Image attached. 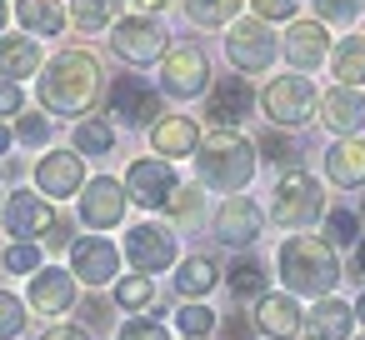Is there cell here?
I'll use <instances>...</instances> for the list:
<instances>
[{
  "mask_svg": "<svg viewBox=\"0 0 365 340\" xmlns=\"http://www.w3.org/2000/svg\"><path fill=\"white\" fill-rule=\"evenodd\" d=\"M101 91H106V66L86 46L56 51L41 66V76H36V96H41L46 115H76V120H86L91 105L101 101Z\"/></svg>",
  "mask_w": 365,
  "mask_h": 340,
  "instance_id": "1",
  "label": "cell"
},
{
  "mask_svg": "<svg viewBox=\"0 0 365 340\" xmlns=\"http://www.w3.org/2000/svg\"><path fill=\"white\" fill-rule=\"evenodd\" d=\"M255 165H260V150L240 130H210L195 150L200 190H215V195H240L255 180Z\"/></svg>",
  "mask_w": 365,
  "mask_h": 340,
  "instance_id": "2",
  "label": "cell"
},
{
  "mask_svg": "<svg viewBox=\"0 0 365 340\" xmlns=\"http://www.w3.org/2000/svg\"><path fill=\"white\" fill-rule=\"evenodd\" d=\"M275 270L285 280V295H330L340 285V260L320 235H290L275 250Z\"/></svg>",
  "mask_w": 365,
  "mask_h": 340,
  "instance_id": "3",
  "label": "cell"
},
{
  "mask_svg": "<svg viewBox=\"0 0 365 340\" xmlns=\"http://www.w3.org/2000/svg\"><path fill=\"white\" fill-rule=\"evenodd\" d=\"M325 215V190L310 170H285L275 180V200H270V220L280 230H305Z\"/></svg>",
  "mask_w": 365,
  "mask_h": 340,
  "instance_id": "4",
  "label": "cell"
},
{
  "mask_svg": "<svg viewBox=\"0 0 365 340\" xmlns=\"http://www.w3.org/2000/svg\"><path fill=\"white\" fill-rule=\"evenodd\" d=\"M110 51L125 66H160L170 56V31L155 16H120L110 26Z\"/></svg>",
  "mask_w": 365,
  "mask_h": 340,
  "instance_id": "5",
  "label": "cell"
},
{
  "mask_svg": "<svg viewBox=\"0 0 365 340\" xmlns=\"http://www.w3.org/2000/svg\"><path fill=\"white\" fill-rule=\"evenodd\" d=\"M315 105H320V96L305 76H275L260 91V110L275 130H300L305 120H315Z\"/></svg>",
  "mask_w": 365,
  "mask_h": 340,
  "instance_id": "6",
  "label": "cell"
},
{
  "mask_svg": "<svg viewBox=\"0 0 365 340\" xmlns=\"http://www.w3.org/2000/svg\"><path fill=\"white\" fill-rule=\"evenodd\" d=\"M280 56V36H270L265 21H230L225 26V61L235 66V76H260L270 71Z\"/></svg>",
  "mask_w": 365,
  "mask_h": 340,
  "instance_id": "7",
  "label": "cell"
},
{
  "mask_svg": "<svg viewBox=\"0 0 365 340\" xmlns=\"http://www.w3.org/2000/svg\"><path fill=\"white\" fill-rule=\"evenodd\" d=\"M175 255H180V245H175V230L170 225L140 220V225L125 230V265L135 275H160V270L175 265Z\"/></svg>",
  "mask_w": 365,
  "mask_h": 340,
  "instance_id": "8",
  "label": "cell"
},
{
  "mask_svg": "<svg viewBox=\"0 0 365 340\" xmlns=\"http://www.w3.org/2000/svg\"><path fill=\"white\" fill-rule=\"evenodd\" d=\"M210 56L200 46H170V56L160 61V91L170 101H195L210 91Z\"/></svg>",
  "mask_w": 365,
  "mask_h": 340,
  "instance_id": "9",
  "label": "cell"
},
{
  "mask_svg": "<svg viewBox=\"0 0 365 340\" xmlns=\"http://www.w3.org/2000/svg\"><path fill=\"white\" fill-rule=\"evenodd\" d=\"M125 200L130 205H140V210H165V200L175 195V165L170 160H160V155H140V160H130L125 165Z\"/></svg>",
  "mask_w": 365,
  "mask_h": 340,
  "instance_id": "10",
  "label": "cell"
},
{
  "mask_svg": "<svg viewBox=\"0 0 365 340\" xmlns=\"http://www.w3.org/2000/svg\"><path fill=\"white\" fill-rule=\"evenodd\" d=\"M106 105H110V120L125 125V130H140V125L150 130L160 120V91L145 86L140 76H120L110 86V96H106Z\"/></svg>",
  "mask_w": 365,
  "mask_h": 340,
  "instance_id": "11",
  "label": "cell"
},
{
  "mask_svg": "<svg viewBox=\"0 0 365 340\" xmlns=\"http://www.w3.org/2000/svg\"><path fill=\"white\" fill-rule=\"evenodd\" d=\"M76 205H81V225L86 230H115V225H125V205L130 200H125V185L115 175H91L81 185Z\"/></svg>",
  "mask_w": 365,
  "mask_h": 340,
  "instance_id": "12",
  "label": "cell"
},
{
  "mask_svg": "<svg viewBox=\"0 0 365 340\" xmlns=\"http://www.w3.org/2000/svg\"><path fill=\"white\" fill-rule=\"evenodd\" d=\"M250 110H255V91H250L245 76H220V81H210V91H205V125L235 130Z\"/></svg>",
  "mask_w": 365,
  "mask_h": 340,
  "instance_id": "13",
  "label": "cell"
},
{
  "mask_svg": "<svg viewBox=\"0 0 365 340\" xmlns=\"http://www.w3.org/2000/svg\"><path fill=\"white\" fill-rule=\"evenodd\" d=\"M56 225V205L36 190H11L6 195V235H16V245H31L41 235H51Z\"/></svg>",
  "mask_w": 365,
  "mask_h": 340,
  "instance_id": "14",
  "label": "cell"
},
{
  "mask_svg": "<svg viewBox=\"0 0 365 340\" xmlns=\"http://www.w3.org/2000/svg\"><path fill=\"white\" fill-rule=\"evenodd\" d=\"M215 240L220 245H255L260 240V230H265V215H260V205L250 200V195H225L220 200V210H215Z\"/></svg>",
  "mask_w": 365,
  "mask_h": 340,
  "instance_id": "15",
  "label": "cell"
},
{
  "mask_svg": "<svg viewBox=\"0 0 365 340\" xmlns=\"http://www.w3.org/2000/svg\"><path fill=\"white\" fill-rule=\"evenodd\" d=\"M36 185H41L46 200H71L86 185V160L76 150H46L36 160Z\"/></svg>",
  "mask_w": 365,
  "mask_h": 340,
  "instance_id": "16",
  "label": "cell"
},
{
  "mask_svg": "<svg viewBox=\"0 0 365 340\" xmlns=\"http://www.w3.org/2000/svg\"><path fill=\"white\" fill-rule=\"evenodd\" d=\"M71 275L86 280V285H110V280L120 275V250H115L106 235L71 240Z\"/></svg>",
  "mask_w": 365,
  "mask_h": 340,
  "instance_id": "17",
  "label": "cell"
},
{
  "mask_svg": "<svg viewBox=\"0 0 365 340\" xmlns=\"http://www.w3.org/2000/svg\"><path fill=\"white\" fill-rule=\"evenodd\" d=\"M150 150L160 155V160H195V150H200V120L195 115H160L150 130Z\"/></svg>",
  "mask_w": 365,
  "mask_h": 340,
  "instance_id": "18",
  "label": "cell"
},
{
  "mask_svg": "<svg viewBox=\"0 0 365 340\" xmlns=\"http://www.w3.org/2000/svg\"><path fill=\"white\" fill-rule=\"evenodd\" d=\"M26 305L41 310V315H71V305H76V275L71 270H56V265H41L31 275Z\"/></svg>",
  "mask_w": 365,
  "mask_h": 340,
  "instance_id": "19",
  "label": "cell"
},
{
  "mask_svg": "<svg viewBox=\"0 0 365 340\" xmlns=\"http://www.w3.org/2000/svg\"><path fill=\"white\" fill-rule=\"evenodd\" d=\"M320 125L325 130H335L340 140H350V135H360L365 130V96L360 91H345V86H335V91H325L320 96Z\"/></svg>",
  "mask_w": 365,
  "mask_h": 340,
  "instance_id": "20",
  "label": "cell"
},
{
  "mask_svg": "<svg viewBox=\"0 0 365 340\" xmlns=\"http://www.w3.org/2000/svg\"><path fill=\"white\" fill-rule=\"evenodd\" d=\"M280 51H285V61H290L295 71H315V66H325V56H330V36H325L320 21H290Z\"/></svg>",
  "mask_w": 365,
  "mask_h": 340,
  "instance_id": "21",
  "label": "cell"
},
{
  "mask_svg": "<svg viewBox=\"0 0 365 340\" xmlns=\"http://www.w3.org/2000/svg\"><path fill=\"white\" fill-rule=\"evenodd\" d=\"M300 325H305V310L295 305V295H260L255 300V330L260 335H270V340H295L300 335Z\"/></svg>",
  "mask_w": 365,
  "mask_h": 340,
  "instance_id": "22",
  "label": "cell"
},
{
  "mask_svg": "<svg viewBox=\"0 0 365 340\" xmlns=\"http://www.w3.org/2000/svg\"><path fill=\"white\" fill-rule=\"evenodd\" d=\"M41 66H46V46L36 36H0V76L11 86L41 76Z\"/></svg>",
  "mask_w": 365,
  "mask_h": 340,
  "instance_id": "23",
  "label": "cell"
},
{
  "mask_svg": "<svg viewBox=\"0 0 365 340\" xmlns=\"http://www.w3.org/2000/svg\"><path fill=\"white\" fill-rule=\"evenodd\" d=\"M220 280H225V275H220V260H210V255L200 250V255H185V260H175L170 290H175L180 300H205V295H210Z\"/></svg>",
  "mask_w": 365,
  "mask_h": 340,
  "instance_id": "24",
  "label": "cell"
},
{
  "mask_svg": "<svg viewBox=\"0 0 365 340\" xmlns=\"http://www.w3.org/2000/svg\"><path fill=\"white\" fill-rule=\"evenodd\" d=\"M325 175H330L340 190H355V185H365V140H360V135H350V140H335V145L325 150Z\"/></svg>",
  "mask_w": 365,
  "mask_h": 340,
  "instance_id": "25",
  "label": "cell"
},
{
  "mask_svg": "<svg viewBox=\"0 0 365 340\" xmlns=\"http://www.w3.org/2000/svg\"><path fill=\"white\" fill-rule=\"evenodd\" d=\"M350 325H355V310L345 305V300H335V295H325L310 315H305V335L310 340H350Z\"/></svg>",
  "mask_w": 365,
  "mask_h": 340,
  "instance_id": "26",
  "label": "cell"
},
{
  "mask_svg": "<svg viewBox=\"0 0 365 340\" xmlns=\"http://www.w3.org/2000/svg\"><path fill=\"white\" fill-rule=\"evenodd\" d=\"M71 150H76L81 160H101V155H110V150H115V125L101 120V115L76 120V130H71Z\"/></svg>",
  "mask_w": 365,
  "mask_h": 340,
  "instance_id": "27",
  "label": "cell"
},
{
  "mask_svg": "<svg viewBox=\"0 0 365 340\" xmlns=\"http://www.w3.org/2000/svg\"><path fill=\"white\" fill-rule=\"evenodd\" d=\"M16 16L31 36H61L71 26V16L61 11V0H16Z\"/></svg>",
  "mask_w": 365,
  "mask_h": 340,
  "instance_id": "28",
  "label": "cell"
},
{
  "mask_svg": "<svg viewBox=\"0 0 365 340\" xmlns=\"http://www.w3.org/2000/svg\"><path fill=\"white\" fill-rule=\"evenodd\" d=\"M330 71L345 91L365 86V36H345L335 51H330Z\"/></svg>",
  "mask_w": 365,
  "mask_h": 340,
  "instance_id": "29",
  "label": "cell"
},
{
  "mask_svg": "<svg viewBox=\"0 0 365 340\" xmlns=\"http://www.w3.org/2000/svg\"><path fill=\"white\" fill-rule=\"evenodd\" d=\"M225 285H230L235 300H260V295H265V265H260L255 255H240V260L225 270Z\"/></svg>",
  "mask_w": 365,
  "mask_h": 340,
  "instance_id": "30",
  "label": "cell"
},
{
  "mask_svg": "<svg viewBox=\"0 0 365 340\" xmlns=\"http://www.w3.org/2000/svg\"><path fill=\"white\" fill-rule=\"evenodd\" d=\"M180 6H185V16H190V26L215 31V26H230V21L240 16L245 0H180Z\"/></svg>",
  "mask_w": 365,
  "mask_h": 340,
  "instance_id": "31",
  "label": "cell"
},
{
  "mask_svg": "<svg viewBox=\"0 0 365 340\" xmlns=\"http://www.w3.org/2000/svg\"><path fill=\"white\" fill-rule=\"evenodd\" d=\"M71 21H76V31L96 36V31L115 26V0H71Z\"/></svg>",
  "mask_w": 365,
  "mask_h": 340,
  "instance_id": "32",
  "label": "cell"
},
{
  "mask_svg": "<svg viewBox=\"0 0 365 340\" xmlns=\"http://www.w3.org/2000/svg\"><path fill=\"white\" fill-rule=\"evenodd\" d=\"M200 210H205V195H200L195 185H175V195L165 200L170 230H175V225H200Z\"/></svg>",
  "mask_w": 365,
  "mask_h": 340,
  "instance_id": "33",
  "label": "cell"
},
{
  "mask_svg": "<svg viewBox=\"0 0 365 340\" xmlns=\"http://www.w3.org/2000/svg\"><path fill=\"white\" fill-rule=\"evenodd\" d=\"M215 325H220V315H215L205 300H185V305L175 310V330H180V335H200V340H210Z\"/></svg>",
  "mask_w": 365,
  "mask_h": 340,
  "instance_id": "34",
  "label": "cell"
},
{
  "mask_svg": "<svg viewBox=\"0 0 365 340\" xmlns=\"http://www.w3.org/2000/svg\"><path fill=\"white\" fill-rule=\"evenodd\" d=\"M26 310H31V305H26L16 290H0V340H21V335H26V320H31Z\"/></svg>",
  "mask_w": 365,
  "mask_h": 340,
  "instance_id": "35",
  "label": "cell"
},
{
  "mask_svg": "<svg viewBox=\"0 0 365 340\" xmlns=\"http://www.w3.org/2000/svg\"><path fill=\"white\" fill-rule=\"evenodd\" d=\"M155 300V280L150 275H125V280H115V305L120 310H145Z\"/></svg>",
  "mask_w": 365,
  "mask_h": 340,
  "instance_id": "36",
  "label": "cell"
},
{
  "mask_svg": "<svg viewBox=\"0 0 365 340\" xmlns=\"http://www.w3.org/2000/svg\"><path fill=\"white\" fill-rule=\"evenodd\" d=\"M365 0H315V21L320 26H355Z\"/></svg>",
  "mask_w": 365,
  "mask_h": 340,
  "instance_id": "37",
  "label": "cell"
},
{
  "mask_svg": "<svg viewBox=\"0 0 365 340\" xmlns=\"http://www.w3.org/2000/svg\"><path fill=\"white\" fill-rule=\"evenodd\" d=\"M355 235H360L355 210H330V215H325V245H330V250H335V245H355Z\"/></svg>",
  "mask_w": 365,
  "mask_h": 340,
  "instance_id": "38",
  "label": "cell"
},
{
  "mask_svg": "<svg viewBox=\"0 0 365 340\" xmlns=\"http://www.w3.org/2000/svg\"><path fill=\"white\" fill-rule=\"evenodd\" d=\"M16 140H21V145H31V150H41V145L51 140V120H46V110H41V115H26V110H21Z\"/></svg>",
  "mask_w": 365,
  "mask_h": 340,
  "instance_id": "39",
  "label": "cell"
},
{
  "mask_svg": "<svg viewBox=\"0 0 365 340\" xmlns=\"http://www.w3.org/2000/svg\"><path fill=\"white\" fill-rule=\"evenodd\" d=\"M115 340H170V330H165L160 320L140 315V320H125V325L115 330Z\"/></svg>",
  "mask_w": 365,
  "mask_h": 340,
  "instance_id": "40",
  "label": "cell"
},
{
  "mask_svg": "<svg viewBox=\"0 0 365 340\" xmlns=\"http://www.w3.org/2000/svg\"><path fill=\"white\" fill-rule=\"evenodd\" d=\"M41 265H46V255L36 245H11L6 250V270H16V275H36Z\"/></svg>",
  "mask_w": 365,
  "mask_h": 340,
  "instance_id": "41",
  "label": "cell"
},
{
  "mask_svg": "<svg viewBox=\"0 0 365 340\" xmlns=\"http://www.w3.org/2000/svg\"><path fill=\"white\" fill-rule=\"evenodd\" d=\"M255 150H265V160H275V165H285V170H300V150H295L290 140H280V135H270V140L255 145Z\"/></svg>",
  "mask_w": 365,
  "mask_h": 340,
  "instance_id": "42",
  "label": "cell"
},
{
  "mask_svg": "<svg viewBox=\"0 0 365 340\" xmlns=\"http://www.w3.org/2000/svg\"><path fill=\"white\" fill-rule=\"evenodd\" d=\"M295 6H300V0H250V11H255L260 21H290Z\"/></svg>",
  "mask_w": 365,
  "mask_h": 340,
  "instance_id": "43",
  "label": "cell"
},
{
  "mask_svg": "<svg viewBox=\"0 0 365 340\" xmlns=\"http://www.w3.org/2000/svg\"><path fill=\"white\" fill-rule=\"evenodd\" d=\"M26 110V91L11 86V81H0V115H21Z\"/></svg>",
  "mask_w": 365,
  "mask_h": 340,
  "instance_id": "44",
  "label": "cell"
},
{
  "mask_svg": "<svg viewBox=\"0 0 365 340\" xmlns=\"http://www.w3.org/2000/svg\"><path fill=\"white\" fill-rule=\"evenodd\" d=\"M36 340H91V330L86 325H46Z\"/></svg>",
  "mask_w": 365,
  "mask_h": 340,
  "instance_id": "45",
  "label": "cell"
},
{
  "mask_svg": "<svg viewBox=\"0 0 365 340\" xmlns=\"http://www.w3.org/2000/svg\"><path fill=\"white\" fill-rule=\"evenodd\" d=\"M165 6H170V0H130L135 16H155V11H165Z\"/></svg>",
  "mask_w": 365,
  "mask_h": 340,
  "instance_id": "46",
  "label": "cell"
},
{
  "mask_svg": "<svg viewBox=\"0 0 365 340\" xmlns=\"http://www.w3.org/2000/svg\"><path fill=\"white\" fill-rule=\"evenodd\" d=\"M225 340H245V325H240V320H230V330H225Z\"/></svg>",
  "mask_w": 365,
  "mask_h": 340,
  "instance_id": "47",
  "label": "cell"
},
{
  "mask_svg": "<svg viewBox=\"0 0 365 340\" xmlns=\"http://www.w3.org/2000/svg\"><path fill=\"white\" fill-rule=\"evenodd\" d=\"M11 140H16V135L6 130V120H0V155H6V150H11Z\"/></svg>",
  "mask_w": 365,
  "mask_h": 340,
  "instance_id": "48",
  "label": "cell"
},
{
  "mask_svg": "<svg viewBox=\"0 0 365 340\" xmlns=\"http://www.w3.org/2000/svg\"><path fill=\"white\" fill-rule=\"evenodd\" d=\"M355 270H360V275H365V240H360V245H355Z\"/></svg>",
  "mask_w": 365,
  "mask_h": 340,
  "instance_id": "49",
  "label": "cell"
},
{
  "mask_svg": "<svg viewBox=\"0 0 365 340\" xmlns=\"http://www.w3.org/2000/svg\"><path fill=\"white\" fill-rule=\"evenodd\" d=\"M350 310H355V320H360V325H365V295H360V300H355V305H350Z\"/></svg>",
  "mask_w": 365,
  "mask_h": 340,
  "instance_id": "50",
  "label": "cell"
},
{
  "mask_svg": "<svg viewBox=\"0 0 365 340\" xmlns=\"http://www.w3.org/2000/svg\"><path fill=\"white\" fill-rule=\"evenodd\" d=\"M6 21H11V11H6V0H0V36H6Z\"/></svg>",
  "mask_w": 365,
  "mask_h": 340,
  "instance_id": "51",
  "label": "cell"
},
{
  "mask_svg": "<svg viewBox=\"0 0 365 340\" xmlns=\"http://www.w3.org/2000/svg\"><path fill=\"white\" fill-rule=\"evenodd\" d=\"M180 340H200V335H180Z\"/></svg>",
  "mask_w": 365,
  "mask_h": 340,
  "instance_id": "52",
  "label": "cell"
},
{
  "mask_svg": "<svg viewBox=\"0 0 365 340\" xmlns=\"http://www.w3.org/2000/svg\"><path fill=\"white\" fill-rule=\"evenodd\" d=\"M360 215H365V205H360Z\"/></svg>",
  "mask_w": 365,
  "mask_h": 340,
  "instance_id": "53",
  "label": "cell"
}]
</instances>
